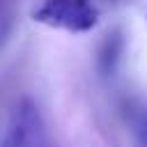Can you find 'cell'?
<instances>
[{"label":"cell","instance_id":"6da1fadb","mask_svg":"<svg viewBox=\"0 0 147 147\" xmlns=\"http://www.w3.org/2000/svg\"><path fill=\"white\" fill-rule=\"evenodd\" d=\"M30 16L46 28L71 34L90 32L99 23V9L94 0H34Z\"/></svg>","mask_w":147,"mask_h":147},{"label":"cell","instance_id":"7a4b0ae2","mask_svg":"<svg viewBox=\"0 0 147 147\" xmlns=\"http://www.w3.org/2000/svg\"><path fill=\"white\" fill-rule=\"evenodd\" d=\"M0 147H55L48 124L32 99H21L7 122Z\"/></svg>","mask_w":147,"mask_h":147},{"label":"cell","instance_id":"3957f363","mask_svg":"<svg viewBox=\"0 0 147 147\" xmlns=\"http://www.w3.org/2000/svg\"><path fill=\"white\" fill-rule=\"evenodd\" d=\"M131 126H133V140H136V147H147V106L140 108V110L133 115Z\"/></svg>","mask_w":147,"mask_h":147}]
</instances>
